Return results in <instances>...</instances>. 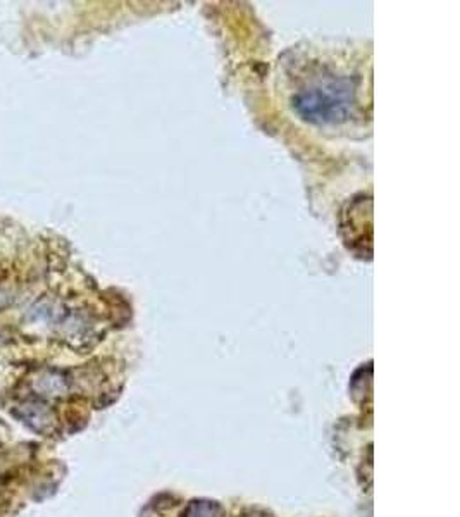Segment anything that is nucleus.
Returning a JSON list of instances; mask_svg holds the SVG:
<instances>
[{
    "label": "nucleus",
    "mask_w": 460,
    "mask_h": 517,
    "mask_svg": "<svg viewBox=\"0 0 460 517\" xmlns=\"http://www.w3.org/2000/svg\"><path fill=\"white\" fill-rule=\"evenodd\" d=\"M185 517H221V509L212 502H193Z\"/></svg>",
    "instance_id": "nucleus-4"
},
{
    "label": "nucleus",
    "mask_w": 460,
    "mask_h": 517,
    "mask_svg": "<svg viewBox=\"0 0 460 517\" xmlns=\"http://www.w3.org/2000/svg\"><path fill=\"white\" fill-rule=\"evenodd\" d=\"M281 94L298 121L331 135L362 131L371 121V78L350 49H300L281 63Z\"/></svg>",
    "instance_id": "nucleus-1"
},
{
    "label": "nucleus",
    "mask_w": 460,
    "mask_h": 517,
    "mask_svg": "<svg viewBox=\"0 0 460 517\" xmlns=\"http://www.w3.org/2000/svg\"><path fill=\"white\" fill-rule=\"evenodd\" d=\"M12 414L19 421H23L26 426L32 428L33 431H39V433L49 434L56 430V416L45 404L25 402L16 407Z\"/></svg>",
    "instance_id": "nucleus-2"
},
{
    "label": "nucleus",
    "mask_w": 460,
    "mask_h": 517,
    "mask_svg": "<svg viewBox=\"0 0 460 517\" xmlns=\"http://www.w3.org/2000/svg\"><path fill=\"white\" fill-rule=\"evenodd\" d=\"M33 388L43 397H59L66 392V381L59 373L45 371L33 381Z\"/></svg>",
    "instance_id": "nucleus-3"
},
{
    "label": "nucleus",
    "mask_w": 460,
    "mask_h": 517,
    "mask_svg": "<svg viewBox=\"0 0 460 517\" xmlns=\"http://www.w3.org/2000/svg\"><path fill=\"white\" fill-rule=\"evenodd\" d=\"M0 343H2V340H0Z\"/></svg>",
    "instance_id": "nucleus-5"
}]
</instances>
